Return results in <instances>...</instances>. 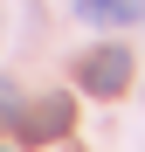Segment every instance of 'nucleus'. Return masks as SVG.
<instances>
[{"instance_id":"1","label":"nucleus","mask_w":145,"mask_h":152,"mask_svg":"<svg viewBox=\"0 0 145 152\" xmlns=\"http://www.w3.org/2000/svg\"><path fill=\"white\" fill-rule=\"evenodd\" d=\"M125 83H131V48H90L83 56V90L90 97H125Z\"/></svg>"},{"instance_id":"2","label":"nucleus","mask_w":145,"mask_h":152,"mask_svg":"<svg viewBox=\"0 0 145 152\" xmlns=\"http://www.w3.org/2000/svg\"><path fill=\"white\" fill-rule=\"evenodd\" d=\"M14 124H21V138H28V145H42V138H62L69 124H76V104H69V97H42V111L21 104Z\"/></svg>"},{"instance_id":"3","label":"nucleus","mask_w":145,"mask_h":152,"mask_svg":"<svg viewBox=\"0 0 145 152\" xmlns=\"http://www.w3.org/2000/svg\"><path fill=\"white\" fill-rule=\"evenodd\" d=\"M69 14L90 28H131V21H145V0H69Z\"/></svg>"},{"instance_id":"4","label":"nucleus","mask_w":145,"mask_h":152,"mask_svg":"<svg viewBox=\"0 0 145 152\" xmlns=\"http://www.w3.org/2000/svg\"><path fill=\"white\" fill-rule=\"evenodd\" d=\"M14 118H21V83L0 76V124H14Z\"/></svg>"}]
</instances>
